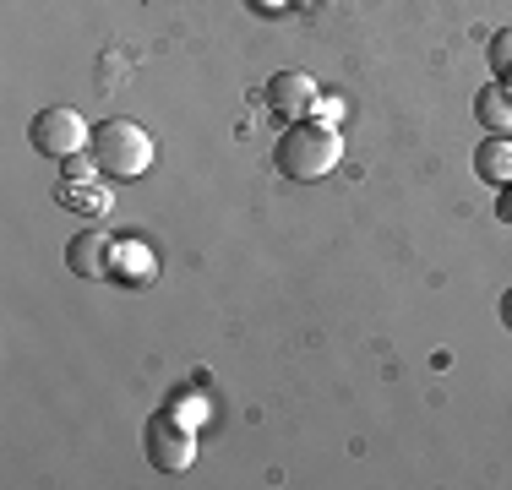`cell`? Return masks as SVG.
Segmentation results:
<instances>
[{
    "label": "cell",
    "instance_id": "obj_9",
    "mask_svg": "<svg viewBox=\"0 0 512 490\" xmlns=\"http://www.w3.org/2000/svg\"><path fill=\"white\" fill-rule=\"evenodd\" d=\"M109 278H126V284H148L153 278V256L142 245H115V262H109Z\"/></svg>",
    "mask_w": 512,
    "mask_h": 490
},
{
    "label": "cell",
    "instance_id": "obj_10",
    "mask_svg": "<svg viewBox=\"0 0 512 490\" xmlns=\"http://www.w3.org/2000/svg\"><path fill=\"white\" fill-rule=\"evenodd\" d=\"M55 202L71 207V213H104L109 196H104L99 186H88V180H82V186H77V180H60V186H55Z\"/></svg>",
    "mask_w": 512,
    "mask_h": 490
},
{
    "label": "cell",
    "instance_id": "obj_11",
    "mask_svg": "<svg viewBox=\"0 0 512 490\" xmlns=\"http://www.w3.org/2000/svg\"><path fill=\"white\" fill-rule=\"evenodd\" d=\"M60 175H66V180H77V186H82V180H99V158H93L88 147H82V153L60 158Z\"/></svg>",
    "mask_w": 512,
    "mask_h": 490
},
{
    "label": "cell",
    "instance_id": "obj_2",
    "mask_svg": "<svg viewBox=\"0 0 512 490\" xmlns=\"http://www.w3.org/2000/svg\"><path fill=\"white\" fill-rule=\"evenodd\" d=\"M88 153L99 158L104 180H142L153 164V142L137 120H104V126H93Z\"/></svg>",
    "mask_w": 512,
    "mask_h": 490
},
{
    "label": "cell",
    "instance_id": "obj_1",
    "mask_svg": "<svg viewBox=\"0 0 512 490\" xmlns=\"http://www.w3.org/2000/svg\"><path fill=\"white\" fill-rule=\"evenodd\" d=\"M338 158H344V137L327 120H295L273 147L278 175H289V180H322L338 169Z\"/></svg>",
    "mask_w": 512,
    "mask_h": 490
},
{
    "label": "cell",
    "instance_id": "obj_8",
    "mask_svg": "<svg viewBox=\"0 0 512 490\" xmlns=\"http://www.w3.org/2000/svg\"><path fill=\"white\" fill-rule=\"evenodd\" d=\"M474 120H480V131H512V88L507 82H485L474 93Z\"/></svg>",
    "mask_w": 512,
    "mask_h": 490
},
{
    "label": "cell",
    "instance_id": "obj_4",
    "mask_svg": "<svg viewBox=\"0 0 512 490\" xmlns=\"http://www.w3.org/2000/svg\"><path fill=\"white\" fill-rule=\"evenodd\" d=\"M28 142H33V153H44V158H71L93 142V126L77 109L55 104V109H39V115L28 120Z\"/></svg>",
    "mask_w": 512,
    "mask_h": 490
},
{
    "label": "cell",
    "instance_id": "obj_12",
    "mask_svg": "<svg viewBox=\"0 0 512 490\" xmlns=\"http://www.w3.org/2000/svg\"><path fill=\"white\" fill-rule=\"evenodd\" d=\"M485 55H491V71H496V77L507 82V77H512V28H502V33H496Z\"/></svg>",
    "mask_w": 512,
    "mask_h": 490
},
{
    "label": "cell",
    "instance_id": "obj_3",
    "mask_svg": "<svg viewBox=\"0 0 512 490\" xmlns=\"http://www.w3.org/2000/svg\"><path fill=\"white\" fill-rule=\"evenodd\" d=\"M142 447H148V463L158 474H180L197 458V431H191L175 409H158L153 420L142 425Z\"/></svg>",
    "mask_w": 512,
    "mask_h": 490
},
{
    "label": "cell",
    "instance_id": "obj_15",
    "mask_svg": "<svg viewBox=\"0 0 512 490\" xmlns=\"http://www.w3.org/2000/svg\"><path fill=\"white\" fill-rule=\"evenodd\" d=\"M502 322H507V327H512V289H507V294H502Z\"/></svg>",
    "mask_w": 512,
    "mask_h": 490
},
{
    "label": "cell",
    "instance_id": "obj_16",
    "mask_svg": "<svg viewBox=\"0 0 512 490\" xmlns=\"http://www.w3.org/2000/svg\"><path fill=\"white\" fill-rule=\"evenodd\" d=\"M507 88H512V77H507Z\"/></svg>",
    "mask_w": 512,
    "mask_h": 490
},
{
    "label": "cell",
    "instance_id": "obj_5",
    "mask_svg": "<svg viewBox=\"0 0 512 490\" xmlns=\"http://www.w3.org/2000/svg\"><path fill=\"white\" fill-rule=\"evenodd\" d=\"M316 104H322V93H316V82L306 77V71H278V77L267 82V109H273L284 126L306 120Z\"/></svg>",
    "mask_w": 512,
    "mask_h": 490
},
{
    "label": "cell",
    "instance_id": "obj_7",
    "mask_svg": "<svg viewBox=\"0 0 512 490\" xmlns=\"http://www.w3.org/2000/svg\"><path fill=\"white\" fill-rule=\"evenodd\" d=\"M474 175L485 180V186H512V137H485L474 147Z\"/></svg>",
    "mask_w": 512,
    "mask_h": 490
},
{
    "label": "cell",
    "instance_id": "obj_14",
    "mask_svg": "<svg viewBox=\"0 0 512 490\" xmlns=\"http://www.w3.org/2000/svg\"><path fill=\"white\" fill-rule=\"evenodd\" d=\"M251 6H256V11H284L289 0H251Z\"/></svg>",
    "mask_w": 512,
    "mask_h": 490
},
{
    "label": "cell",
    "instance_id": "obj_6",
    "mask_svg": "<svg viewBox=\"0 0 512 490\" xmlns=\"http://www.w3.org/2000/svg\"><path fill=\"white\" fill-rule=\"evenodd\" d=\"M109 262H115V235L109 229H77L66 245V267L77 278H109Z\"/></svg>",
    "mask_w": 512,
    "mask_h": 490
},
{
    "label": "cell",
    "instance_id": "obj_13",
    "mask_svg": "<svg viewBox=\"0 0 512 490\" xmlns=\"http://www.w3.org/2000/svg\"><path fill=\"white\" fill-rule=\"evenodd\" d=\"M496 213H502L507 224H512V186H502V202H496Z\"/></svg>",
    "mask_w": 512,
    "mask_h": 490
}]
</instances>
